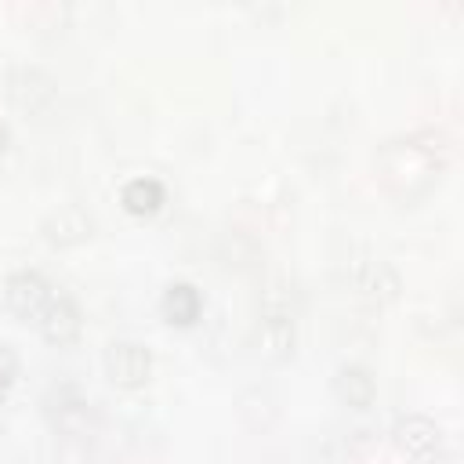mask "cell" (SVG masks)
<instances>
[{
  "label": "cell",
  "mask_w": 464,
  "mask_h": 464,
  "mask_svg": "<svg viewBox=\"0 0 464 464\" xmlns=\"http://www.w3.org/2000/svg\"><path fill=\"white\" fill-rule=\"evenodd\" d=\"M446 152H450L446 138L435 134V130H417L402 141H392L384 149V181H388V188L406 192V196L428 188L439 178V170L446 163Z\"/></svg>",
  "instance_id": "obj_1"
},
{
  "label": "cell",
  "mask_w": 464,
  "mask_h": 464,
  "mask_svg": "<svg viewBox=\"0 0 464 464\" xmlns=\"http://www.w3.org/2000/svg\"><path fill=\"white\" fill-rule=\"evenodd\" d=\"M294 341H297V319H294V304L286 294L268 290L261 301V315H257V330H254V348L261 359L268 362H283L294 355Z\"/></svg>",
  "instance_id": "obj_2"
},
{
  "label": "cell",
  "mask_w": 464,
  "mask_h": 464,
  "mask_svg": "<svg viewBox=\"0 0 464 464\" xmlns=\"http://www.w3.org/2000/svg\"><path fill=\"white\" fill-rule=\"evenodd\" d=\"M105 373L120 388H141L152 377V352L141 341H112L105 352Z\"/></svg>",
  "instance_id": "obj_3"
},
{
  "label": "cell",
  "mask_w": 464,
  "mask_h": 464,
  "mask_svg": "<svg viewBox=\"0 0 464 464\" xmlns=\"http://www.w3.org/2000/svg\"><path fill=\"white\" fill-rule=\"evenodd\" d=\"M4 301L18 319H36L44 312V304L51 301V283L33 268L11 272L4 283Z\"/></svg>",
  "instance_id": "obj_4"
},
{
  "label": "cell",
  "mask_w": 464,
  "mask_h": 464,
  "mask_svg": "<svg viewBox=\"0 0 464 464\" xmlns=\"http://www.w3.org/2000/svg\"><path fill=\"white\" fill-rule=\"evenodd\" d=\"M36 323H40V334H44V341H51V344H72L76 337H80V330H83V315H80V304L69 297V294H51V301L44 304V312L36 315Z\"/></svg>",
  "instance_id": "obj_5"
},
{
  "label": "cell",
  "mask_w": 464,
  "mask_h": 464,
  "mask_svg": "<svg viewBox=\"0 0 464 464\" xmlns=\"http://www.w3.org/2000/svg\"><path fill=\"white\" fill-rule=\"evenodd\" d=\"M392 439H395V446H399L402 453H410V457H435L439 446H442V428H439L431 417L410 413V417L395 420Z\"/></svg>",
  "instance_id": "obj_6"
},
{
  "label": "cell",
  "mask_w": 464,
  "mask_h": 464,
  "mask_svg": "<svg viewBox=\"0 0 464 464\" xmlns=\"http://www.w3.org/2000/svg\"><path fill=\"white\" fill-rule=\"evenodd\" d=\"M7 94H11L14 105H22L29 112H40V109H47L54 102V80L44 69H29L25 65V69H14L7 76Z\"/></svg>",
  "instance_id": "obj_7"
},
{
  "label": "cell",
  "mask_w": 464,
  "mask_h": 464,
  "mask_svg": "<svg viewBox=\"0 0 464 464\" xmlns=\"http://www.w3.org/2000/svg\"><path fill=\"white\" fill-rule=\"evenodd\" d=\"M91 228H94V218H91L83 207L69 203V207L54 210V214L44 221V239H47L51 246H72V243H83V239L91 236Z\"/></svg>",
  "instance_id": "obj_8"
},
{
  "label": "cell",
  "mask_w": 464,
  "mask_h": 464,
  "mask_svg": "<svg viewBox=\"0 0 464 464\" xmlns=\"http://www.w3.org/2000/svg\"><path fill=\"white\" fill-rule=\"evenodd\" d=\"M334 392H337V399L344 406L366 410L377 399V381H373V373L366 366H341L337 377H334Z\"/></svg>",
  "instance_id": "obj_9"
},
{
  "label": "cell",
  "mask_w": 464,
  "mask_h": 464,
  "mask_svg": "<svg viewBox=\"0 0 464 464\" xmlns=\"http://www.w3.org/2000/svg\"><path fill=\"white\" fill-rule=\"evenodd\" d=\"M348 283H352L359 294L381 297V301H384V297H395V290H399V276H395V268L384 265V261H355Z\"/></svg>",
  "instance_id": "obj_10"
},
{
  "label": "cell",
  "mask_w": 464,
  "mask_h": 464,
  "mask_svg": "<svg viewBox=\"0 0 464 464\" xmlns=\"http://www.w3.org/2000/svg\"><path fill=\"white\" fill-rule=\"evenodd\" d=\"M160 312L167 315V323H178V326H192L203 312V297L192 283H170L160 297Z\"/></svg>",
  "instance_id": "obj_11"
},
{
  "label": "cell",
  "mask_w": 464,
  "mask_h": 464,
  "mask_svg": "<svg viewBox=\"0 0 464 464\" xmlns=\"http://www.w3.org/2000/svg\"><path fill=\"white\" fill-rule=\"evenodd\" d=\"M120 203L123 210L145 218V214H156L160 203H163V185L156 178H130L123 188H120Z\"/></svg>",
  "instance_id": "obj_12"
},
{
  "label": "cell",
  "mask_w": 464,
  "mask_h": 464,
  "mask_svg": "<svg viewBox=\"0 0 464 464\" xmlns=\"http://www.w3.org/2000/svg\"><path fill=\"white\" fill-rule=\"evenodd\" d=\"M54 395H58V406H51V413H54V420H58L62 428H72V417H76V420H87V406H91L87 395H80V392L69 388V384L58 388Z\"/></svg>",
  "instance_id": "obj_13"
},
{
  "label": "cell",
  "mask_w": 464,
  "mask_h": 464,
  "mask_svg": "<svg viewBox=\"0 0 464 464\" xmlns=\"http://www.w3.org/2000/svg\"><path fill=\"white\" fill-rule=\"evenodd\" d=\"M14 373H18V362H14V355H11V348H4V344H0V399H4V392L11 388V381H14Z\"/></svg>",
  "instance_id": "obj_14"
},
{
  "label": "cell",
  "mask_w": 464,
  "mask_h": 464,
  "mask_svg": "<svg viewBox=\"0 0 464 464\" xmlns=\"http://www.w3.org/2000/svg\"><path fill=\"white\" fill-rule=\"evenodd\" d=\"M7 141H11V130H7V123H0V152L7 149Z\"/></svg>",
  "instance_id": "obj_15"
}]
</instances>
